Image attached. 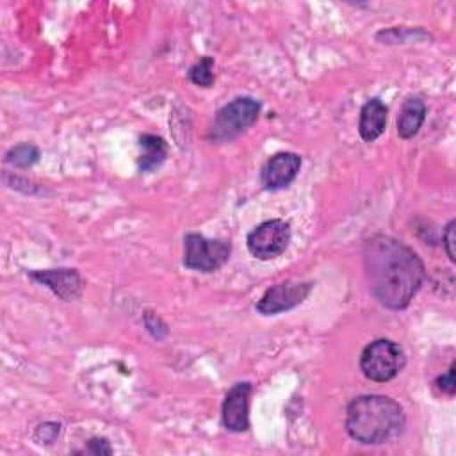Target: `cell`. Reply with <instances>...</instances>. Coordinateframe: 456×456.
Here are the masks:
<instances>
[{
  "label": "cell",
  "mask_w": 456,
  "mask_h": 456,
  "mask_svg": "<svg viewBox=\"0 0 456 456\" xmlns=\"http://www.w3.org/2000/svg\"><path fill=\"white\" fill-rule=\"evenodd\" d=\"M454 226H456V221L452 219V221L447 223V226H445V230H444V233H442L444 249H445V253H447V256H449L451 262L456 260V256H454V239H456V237H454Z\"/></svg>",
  "instance_id": "obj_21"
},
{
  "label": "cell",
  "mask_w": 456,
  "mask_h": 456,
  "mask_svg": "<svg viewBox=\"0 0 456 456\" xmlns=\"http://www.w3.org/2000/svg\"><path fill=\"white\" fill-rule=\"evenodd\" d=\"M144 324H146V330L155 337V338H162V335L159 333V331H162L164 335H167V328H166V324L160 321V317L159 315H155L153 312H146V315H144Z\"/></svg>",
  "instance_id": "obj_20"
},
{
  "label": "cell",
  "mask_w": 456,
  "mask_h": 456,
  "mask_svg": "<svg viewBox=\"0 0 456 456\" xmlns=\"http://www.w3.org/2000/svg\"><path fill=\"white\" fill-rule=\"evenodd\" d=\"M28 276L37 283L48 287L62 301H75L82 296L84 285L77 269H36L28 271Z\"/></svg>",
  "instance_id": "obj_10"
},
{
  "label": "cell",
  "mask_w": 456,
  "mask_h": 456,
  "mask_svg": "<svg viewBox=\"0 0 456 456\" xmlns=\"http://www.w3.org/2000/svg\"><path fill=\"white\" fill-rule=\"evenodd\" d=\"M424 30L420 28H404V27H392L388 30H381L376 34V39L379 41H385L387 45H395V43H406L410 39L417 41L415 34H422Z\"/></svg>",
  "instance_id": "obj_16"
},
{
  "label": "cell",
  "mask_w": 456,
  "mask_h": 456,
  "mask_svg": "<svg viewBox=\"0 0 456 456\" xmlns=\"http://www.w3.org/2000/svg\"><path fill=\"white\" fill-rule=\"evenodd\" d=\"M301 169V157L294 151H280L265 160L260 169V183L267 191L285 189Z\"/></svg>",
  "instance_id": "obj_9"
},
{
  "label": "cell",
  "mask_w": 456,
  "mask_h": 456,
  "mask_svg": "<svg viewBox=\"0 0 456 456\" xmlns=\"http://www.w3.org/2000/svg\"><path fill=\"white\" fill-rule=\"evenodd\" d=\"M187 78L200 87H210L216 80L214 77V59L210 55L201 57L200 61H196L189 71H187Z\"/></svg>",
  "instance_id": "obj_15"
},
{
  "label": "cell",
  "mask_w": 456,
  "mask_h": 456,
  "mask_svg": "<svg viewBox=\"0 0 456 456\" xmlns=\"http://www.w3.org/2000/svg\"><path fill=\"white\" fill-rule=\"evenodd\" d=\"M428 114V107L422 98L410 96L401 105L399 116H397V135L401 139H411L419 134L424 119Z\"/></svg>",
  "instance_id": "obj_12"
},
{
  "label": "cell",
  "mask_w": 456,
  "mask_h": 456,
  "mask_svg": "<svg viewBox=\"0 0 456 456\" xmlns=\"http://www.w3.org/2000/svg\"><path fill=\"white\" fill-rule=\"evenodd\" d=\"M388 109L379 98L367 100L360 109L358 134L365 142L376 141L387 128Z\"/></svg>",
  "instance_id": "obj_11"
},
{
  "label": "cell",
  "mask_w": 456,
  "mask_h": 456,
  "mask_svg": "<svg viewBox=\"0 0 456 456\" xmlns=\"http://www.w3.org/2000/svg\"><path fill=\"white\" fill-rule=\"evenodd\" d=\"M139 159H137V167L142 173H150L162 166V162L167 157V144L160 135L155 134H142L139 137Z\"/></svg>",
  "instance_id": "obj_13"
},
{
  "label": "cell",
  "mask_w": 456,
  "mask_h": 456,
  "mask_svg": "<svg viewBox=\"0 0 456 456\" xmlns=\"http://www.w3.org/2000/svg\"><path fill=\"white\" fill-rule=\"evenodd\" d=\"M314 281H297L289 280L273 285L264 292V296L256 301L255 308L262 315H276L301 305L312 292Z\"/></svg>",
  "instance_id": "obj_7"
},
{
  "label": "cell",
  "mask_w": 456,
  "mask_h": 456,
  "mask_svg": "<svg viewBox=\"0 0 456 456\" xmlns=\"http://www.w3.org/2000/svg\"><path fill=\"white\" fill-rule=\"evenodd\" d=\"M232 244L223 239H207L201 233L183 237V265L200 273H216L230 258Z\"/></svg>",
  "instance_id": "obj_5"
},
{
  "label": "cell",
  "mask_w": 456,
  "mask_h": 456,
  "mask_svg": "<svg viewBox=\"0 0 456 456\" xmlns=\"http://www.w3.org/2000/svg\"><path fill=\"white\" fill-rule=\"evenodd\" d=\"M262 103L251 96H237L223 105L208 130L212 142H230L244 134L258 119Z\"/></svg>",
  "instance_id": "obj_3"
},
{
  "label": "cell",
  "mask_w": 456,
  "mask_h": 456,
  "mask_svg": "<svg viewBox=\"0 0 456 456\" xmlns=\"http://www.w3.org/2000/svg\"><path fill=\"white\" fill-rule=\"evenodd\" d=\"M363 267L372 296L390 310L410 305L426 280L419 255L390 235H372L363 242Z\"/></svg>",
  "instance_id": "obj_1"
},
{
  "label": "cell",
  "mask_w": 456,
  "mask_h": 456,
  "mask_svg": "<svg viewBox=\"0 0 456 456\" xmlns=\"http://www.w3.org/2000/svg\"><path fill=\"white\" fill-rule=\"evenodd\" d=\"M406 426L403 406L388 395L354 397L346 408L347 435L365 445H379L397 438Z\"/></svg>",
  "instance_id": "obj_2"
},
{
  "label": "cell",
  "mask_w": 456,
  "mask_h": 456,
  "mask_svg": "<svg viewBox=\"0 0 456 456\" xmlns=\"http://www.w3.org/2000/svg\"><path fill=\"white\" fill-rule=\"evenodd\" d=\"M249 381H239L226 392L221 406V420L228 431L242 433L249 428Z\"/></svg>",
  "instance_id": "obj_8"
},
{
  "label": "cell",
  "mask_w": 456,
  "mask_h": 456,
  "mask_svg": "<svg viewBox=\"0 0 456 456\" xmlns=\"http://www.w3.org/2000/svg\"><path fill=\"white\" fill-rule=\"evenodd\" d=\"M454 372H456V363L452 362L451 367L447 369V372H445V374H440V376L435 379V385H436L444 394H447L449 397H452V395H454V390H456Z\"/></svg>",
  "instance_id": "obj_19"
},
{
  "label": "cell",
  "mask_w": 456,
  "mask_h": 456,
  "mask_svg": "<svg viewBox=\"0 0 456 456\" xmlns=\"http://www.w3.org/2000/svg\"><path fill=\"white\" fill-rule=\"evenodd\" d=\"M77 452H84V454H94V456H109L112 454V447L109 444L107 438L103 436H93L87 440V444L84 445L82 451Z\"/></svg>",
  "instance_id": "obj_18"
},
{
  "label": "cell",
  "mask_w": 456,
  "mask_h": 456,
  "mask_svg": "<svg viewBox=\"0 0 456 456\" xmlns=\"http://www.w3.org/2000/svg\"><path fill=\"white\" fill-rule=\"evenodd\" d=\"M37 160H39V148L32 142L16 144L5 153V162L9 166L20 167V169H27V167L34 166Z\"/></svg>",
  "instance_id": "obj_14"
},
{
  "label": "cell",
  "mask_w": 456,
  "mask_h": 456,
  "mask_svg": "<svg viewBox=\"0 0 456 456\" xmlns=\"http://www.w3.org/2000/svg\"><path fill=\"white\" fill-rule=\"evenodd\" d=\"M406 365L404 351L399 344L388 338H378L367 344L360 354L362 374L376 383L394 379Z\"/></svg>",
  "instance_id": "obj_4"
},
{
  "label": "cell",
  "mask_w": 456,
  "mask_h": 456,
  "mask_svg": "<svg viewBox=\"0 0 456 456\" xmlns=\"http://www.w3.org/2000/svg\"><path fill=\"white\" fill-rule=\"evenodd\" d=\"M61 435V424L59 422H43L36 428L34 431V440L37 444H53L57 440V436Z\"/></svg>",
  "instance_id": "obj_17"
},
{
  "label": "cell",
  "mask_w": 456,
  "mask_h": 456,
  "mask_svg": "<svg viewBox=\"0 0 456 456\" xmlns=\"http://www.w3.org/2000/svg\"><path fill=\"white\" fill-rule=\"evenodd\" d=\"M290 242V224L283 219H269L256 224L246 237V248L258 260L280 256Z\"/></svg>",
  "instance_id": "obj_6"
}]
</instances>
